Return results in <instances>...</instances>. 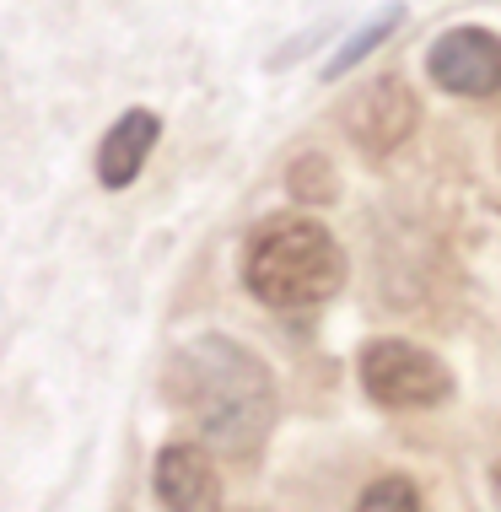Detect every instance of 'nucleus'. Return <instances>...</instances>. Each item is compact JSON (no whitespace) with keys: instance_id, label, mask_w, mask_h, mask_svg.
<instances>
[{"instance_id":"nucleus-1","label":"nucleus","mask_w":501,"mask_h":512,"mask_svg":"<svg viewBox=\"0 0 501 512\" xmlns=\"http://www.w3.org/2000/svg\"><path fill=\"white\" fill-rule=\"evenodd\" d=\"M167 399L184 410L194 437L216 453L248 459L275 426L270 367L232 335H194L167 362Z\"/></svg>"},{"instance_id":"nucleus-2","label":"nucleus","mask_w":501,"mask_h":512,"mask_svg":"<svg viewBox=\"0 0 501 512\" xmlns=\"http://www.w3.org/2000/svg\"><path fill=\"white\" fill-rule=\"evenodd\" d=\"M243 281L264 308H281V313L318 308L345 286V254L324 221L302 211H281V216H264L248 232Z\"/></svg>"},{"instance_id":"nucleus-3","label":"nucleus","mask_w":501,"mask_h":512,"mask_svg":"<svg viewBox=\"0 0 501 512\" xmlns=\"http://www.w3.org/2000/svg\"><path fill=\"white\" fill-rule=\"evenodd\" d=\"M361 389L383 410H431L453 394V372L410 340H367L356 356Z\"/></svg>"},{"instance_id":"nucleus-4","label":"nucleus","mask_w":501,"mask_h":512,"mask_svg":"<svg viewBox=\"0 0 501 512\" xmlns=\"http://www.w3.org/2000/svg\"><path fill=\"white\" fill-rule=\"evenodd\" d=\"M415 124H421V103H415V92L399 76L367 81V87L345 103V135H351V146L367 151V157L399 151L415 135Z\"/></svg>"},{"instance_id":"nucleus-5","label":"nucleus","mask_w":501,"mask_h":512,"mask_svg":"<svg viewBox=\"0 0 501 512\" xmlns=\"http://www.w3.org/2000/svg\"><path fill=\"white\" fill-rule=\"evenodd\" d=\"M426 71L442 92L458 98H496L501 92V38L485 27H448L426 49Z\"/></svg>"},{"instance_id":"nucleus-6","label":"nucleus","mask_w":501,"mask_h":512,"mask_svg":"<svg viewBox=\"0 0 501 512\" xmlns=\"http://www.w3.org/2000/svg\"><path fill=\"white\" fill-rule=\"evenodd\" d=\"M151 486L167 512H216V469L194 442H167L151 469Z\"/></svg>"},{"instance_id":"nucleus-7","label":"nucleus","mask_w":501,"mask_h":512,"mask_svg":"<svg viewBox=\"0 0 501 512\" xmlns=\"http://www.w3.org/2000/svg\"><path fill=\"white\" fill-rule=\"evenodd\" d=\"M157 135H162V119L151 108H130L103 135V146H97V178H103V189H130L141 178L146 157L157 151Z\"/></svg>"},{"instance_id":"nucleus-8","label":"nucleus","mask_w":501,"mask_h":512,"mask_svg":"<svg viewBox=\"0 0 501 512\" xmlns=\"http://www.w3.org/2000/svg\"><path fill=\"white\" fill-rule=\"evenodd\" d=\"M399 22H405V0H394V6H383V11H372V17L361 22L356 33L340 44V49L329 54V65H324V81H340L345 71H351V65H361V60H367V54L378 49V44H388V38L399 33Z\"/></svg>"},{"instance_id":"nucleus-9","label":"nucleus","mask_w":501,"mask_h":512,"mask_svg":"<svg viewBox=\"0 0 501 512\" xmlns=\"http://www.w3.org/2000/svg\"><path fill=\"white\" fill-rule=\"evenodd\" d=\"M286 189H291V200H302V205H329L334 200V162L324 151H302L286 168Z\"/></svg>"},{"instance_id":"nucleus-10","label":"nucleus","mask_w":501,"mask_h":512,"mask_svg":"<svg viewBox=\"0 0 501 512\" xmlns=\"http://www.w3.org/2000/svg\"><path fill=\"white\" fill-rule=\"evenodd\" d=\"M356 512H421V496H415V486L405 475H383L361 491Z\"/></svg>"},{"instance_id":"nucleus-11","label":"nucleus","mask_w":501,"mask_h":512,"mask_svg":"<svg viewBox=\"0 0 501 512\" xmlns=\"http://www.w3.org/2000/svg\"><path fill=\"white\" fill-rule=\"evenodd\" d=\"M496 491H501V464H496Z\"/></svg>"},{"instance_id":"nucleus-12","label":"nucleus","mask_w":501,"mask_h":512,"mask_svg":"<svg viewBox=\"0 0 501 512\" xmlns=\"http://www.w3.org/2000/svg\"><path fill=\"white\" fill-rule=\"evenodd\" d=\"M238 512H254V507H238Z\"/></svg>"}]
</instances>
